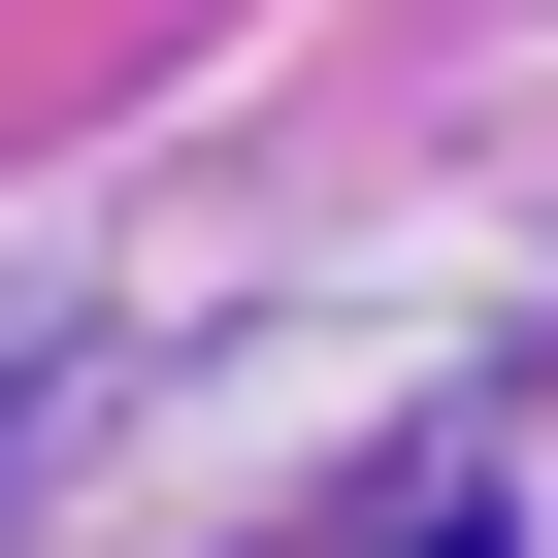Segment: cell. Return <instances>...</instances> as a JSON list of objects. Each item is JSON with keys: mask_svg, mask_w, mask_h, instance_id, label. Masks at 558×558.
<instances>
[{"mask_svg": "<svg viewBox=\"0 0 558 558\" xmlns=\"http://www.w3.org/2000/svg\"><path fill=\"white\" fill-rule=\"evenodd\" d=\"M427 558H493V525H427Z\"/></svg>", "mask_w": 558, "mask_h": 558, "instance_id": "6da1fadb", "label": "cell"}]
</instances>
